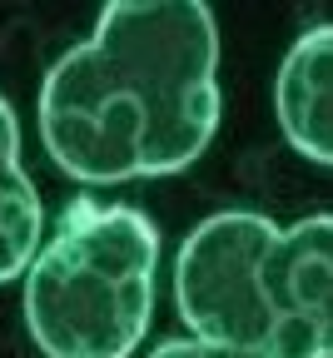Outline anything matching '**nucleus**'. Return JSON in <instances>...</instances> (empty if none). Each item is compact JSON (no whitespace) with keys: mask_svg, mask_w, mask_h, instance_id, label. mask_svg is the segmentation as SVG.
Returning a JSON list of instances; mask_svg holds the SVG:
<instances>
[{"mask_svg":"<svg viewBox=\"0 0 333 358\" xmlns=\"http://www.w3.org/2000/svg\"><path fill=\"white\" fill-rule=\"evenodd\" d=\"M160 229L134 204L70 199L25 268V329L45 358H129L155 319Z\"/></svg>","mask_w":333,"mask_h":358,"instance_id":"f03ea898","label":"nucleus"},{"mask_svg":"<svg viewBox=\"0 0 333 358\" xmlns=\"http://www.w3.org/2000/svg\"><path fill=\"white\" fill-rule=\"evenodd\" d=\"M150 358H249V353L219 348V343H204V338H169V343H160Z\"/></svg>","mask_w":333,"mask_h":358,"instance_id":"0eeeda50","label":"nucleus"},{"mask_svg":"<svg viewBox=\"0 0 333 358\" xmlns=\"http://www.w3.org/2000/svg\"><path fill=\"white\" fill-rule=\"evenodd\" d=\"M274 239L278 224L254 209H219L189 229L174 254V303L189 338L249 358H299L269 284Z\"/></svg>","mask_w":333,"mask_h":358,"instance_id":"7ed1b4c3","label":"nucleus"},{"mask_svg":"<svg viewBox=\"0 0 333 358\" xmlns=\"http://www.w3.org/2000/svg\"><path fill=\"white\" fill-rule=\"evenodd\" d=\"M45 244V204L35 179L20 164V120L0 95V284L25 279L30 259Z\"/></svg>","mask_w":333,"mask_h":358,"instance_id":"423d86ee","label":"nucleus"},{"mask_svg":"<svg viewBox=\"0 0 333 358\" xmlns=\"http://www.w3.org/2000/svg\"><path fill=\"white\" fill-rule=\"evenodd\" d=\"M274 115L289 150L333 169V25L304 30L278 60Z\"/></svg>","mask_w":333,"mask_h":358,"instance_id":"39448f33","label":"nucleus"},{"mask_svg":"<svg viewBox=\"0 0 333 358\" xmlns=\"http://www.w3.org/2000/svg\"><path fill=\"white\" fill-rule=\"evenodd\" d=\"M40 145L80 185L189 169L219 129V25L199 0H115L40 80Z\"/></svg>","mask_w":333,"mask_h":358,"instance_id":"f257e3e1","label":"nucleus"},{"mask_svg":"<svg viewBox=\"0 0 333 358\" xmlns=\"http://www.w3.org/2000/svg\"><path fill=\"white\" fill-rule=\"evenodd\" d=\"M269 284L294 353L333 358V214H309L278 229Z\"/></svg>","mask_w":333,"mask_h":358,"instance_id":"20e7f679","label":"nucleus"}]
</instances>
